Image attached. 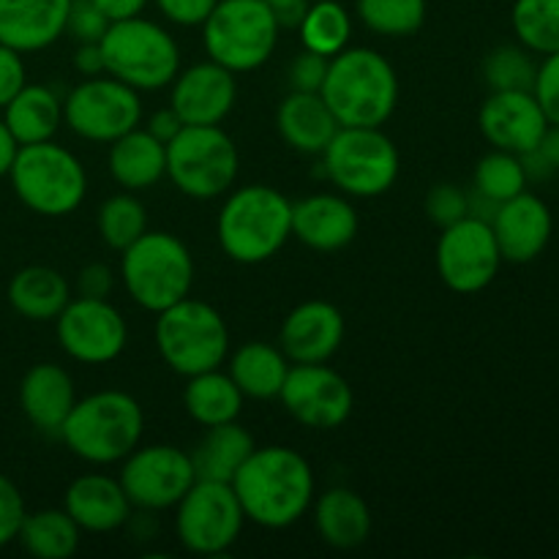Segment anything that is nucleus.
Masks as SVG:
<instances>
[{"instance_id": "52", "label": "nucleus", "mask_w": 559, "mask_h": 559, "mask_svg": "<svg viewBox=\"0 0 559 559\" xmlns=\"http://www.w3.org/2000/svg\"><path fill=\"white\" fill-rule=\"evenodd\" d=\"M93 3L104 11L109 22H118L129 20V16H140L145 11L147 0H93Z\"/></svg>"}, {"instance_id": "7", "label": "nucleus", "mask_w": 559, "mask_h": 559, "mask_svg": "<svg viewBox=\"0 0 559 559\" xmlns=\"http://www.w3.org/2000/svg\"><path fill=\"white\" fill-rule=\"evenodd\" d=\"M104 74L126 82L134 91H162L180 71V47L167 27L145 16L109 22L98 41Z\"/></svg>"}, {"instance_id": "48", "label": "nucleus", "mask_w": 559, "mask_h": 559, "mask_svg": "<svg viewBox=\"0 0 559 559\" xmlns=\"http://www.w3.org/2000/svg\"><path fill=\"white\" fill-rule=\"evenodd\" d=\"M112 284H115V273L112 267H107L104 262H91L80 271L76 276V289L80 295L85 298H107L112 293Z\"/></svg>"}, {"instance_id": "42", "label": "nucleus", "mask_w": 559, "mask_h": 559, "mask_svg": "<svg viewBox=\"0 0 559 559\" xmlns=\"http://www.w3.org/2000/svg\"><path fill=\"white\" fill-rule=\"evenodd\" d=\"M107 27L109 20L93 0H71L69 16H66V33L76 44H98Z\"/></svg>"}, {"instance_id": "13", "label": "nucleus", "mask_w": 559, "mask_h": 559, "mask_svg": "<svg viewBox=\"0 0 559 559\" xmlns=\"http://www.w3.org/2000/svg\"><path fill=\"white\" fill-rule=\"evenodd\" d=\"M63 123L80 140L109 145L142 123L140 91L109 74L85 76L63 98Z\"/></svg>"}, {"instance_id": "47", "label": "nucleus", "mask_w": 559, "mask_h": 559, "mask_svg": "<svg viewBox=\"0 0 559 559\" xmlns=\"http://www.w3.org/2000/svg\"><path fill=\"white\" fill-rule=\"evenodd\" d=\"M216 3L218 0H156L158 11H162L169 22L183 27L202 25Z\"/></svg>"}, {"instance_id": "31", "label": "nucleus", "mask_w": 559, "mask_h": 559, "mask_svg": "<svg viewBox=\"0 0 559 559\" xmlns=\"http://www.w3.org/2000/svg\"><path fill=\"white\" fill-rule=\"evenodd\" d=\"M254 437L249 429L229 420V424L211 426L205 431L194 451L189 453L194 464L197 480H218V484H233L238 469L243 467L246 459L254 453Z\"/></svg>"}, {"instance_id": "19", "label": "nucleus", "mask_w": 559, "mask_h": 559, "mask_svg": "<svg viewBox=\"0 0 559 559\" xmlns=\"http://www.w3.org/2000/svg\"><path fill=\"white\" fill-rule=\"evenodd\" d=\"M478 126L491 147L522 156L538 147L549 118L533 91H491L478 112Z\"/></svg>"}, {"instance_id": "27", "label": "nucleus", "mask_w": 559, "mask_h": 559, "mask_svg": "<svg viewBox=\"0 0 559 559\" xmlns=\"http://www.w3.org/2000/svg\"><path fill=\"white\" fill-rule=\"evenodd\" d=\"M109 175L126 191L153 189L167 175V145L147 129H131L129 134L109 142Z\"/></svg>"}, {"instance_id": "30", "label": "nucleus", "mask_w": 559, "mask_h": 559, "mask_svg": "<svg viewBox=\"0 0 559 559\" xmlns=\"http://www.w3.org/2000/svg\"><path fill=\"white\" fill-rule=\"evenodd\" d=\"M11 309L20 317L33 322L58 320L60 311L71 300V287L55 267L47 265H27L11 276L9 289H5Z\"/></svg>"}, {"instance_id": "33", "label": "nucleus", "mask_w": 559, "mask_h": 559, "mask_svg": "<svg viewBox=\"0 0 559 559\" xmlns=\"http://www.w3.org/2000/svg\"><path fill=\"white\" fill-rule=\"evenodd\" d=\"M186 380L189 382L183 388V407L194 424L211 429V426L238 420V415L243 413L246 396L227 371L211 369L186 377Z\"/></svg>"}, {"instance_id": "15", "label": "nucleus", "mask_w": 559, "mask_h": 559, "mask_svg": "<svg viewBox=\"0 0 559 559\" xmlns=\"http://www.w3.org/2000/svg\"><path fill=\"white\" fill-rule=\"evenodd\" d=\"M502 265L500 246L489 222L464 216L442 227L437 243V273L442 284L459 295H475L489 287Z\"/></svg>"}, {"instance_id": "10", "label": "nucleus", "mask_w": 559, "mask_h": 559, "mask_svg": "<svg viewBox=\"0 0 559 559\" xmlns=\"http://www.w3.org/2000/svg\"><path fill=\"white\" fill-rule=\"evenodd\" d=\"M278 31L265 0H218L202 22V44L207 58L233 74H246L273 58Z\"/></svg>"}, {"instance_id": "29", "label": "nucleus", "mask_w": 559, "mask_h": 559, "mask_svg": "<svg viewBox=\"0 0 559 559\" xmlns=\"http://www.w3.org/2000/svg\"><path fill=\"white\" fill-rule=\"evenodd\" d=\"M289 366L293 364L276 344L246 342L227 358V374L246 399L271 402L282 393Z\"/></svg>"}, {"instance_id": "22", "label": "nucleus", "mask_w": 559, "mask_h": 559, "mask_svg": "<svg viewBox=\"0 0 559 559\" xmlns=\"http://www.w3.org/2000/svg\"><path fill=\"white\" fill-rule=\"evenodd\" d=\"M358 227V211L344 194H311L293 202V238L311 251L333 254L347 249Z\"/></svg>"}, {"instance_id": "28", "label": "nucleus", "mask_w": 559, "mask_h": 559, "mask_svg": "<svg viewBox=\"0 0 559 559\" xmlns=\"http://www.w3.org/2000/svg\"><path fill=\"white\" fill-rule=\"evenodd\" d=\"M317 535L333 549H358L371 535V511L364 497L353 489H328L311 502Z\"/></svg>"}, {"instance_id": "18", "label": "nucleus", "mask_w": 559, "mask_h": 559, "mask_svg": "<svg viewBox=\"0 0 559 559\" xmlns=\"http://www.w3.org/2000/svg\"><path fill=\"white\" fill-rule=\"evenodd\" d=\"M238 74L218 66L216 60H202L191 69L178 71L169 91V107L183 126H222L238 102Z\"/></svg>"}, {"instance_id": "26", "label": "nucleus", "mask_w": 559, "mask_h": 559, "mask_svg": "<svg viewBox=\"0 0 559 559\" xmlns=\"http://www.w3.org/2000/svg\"><path fill=\"white\" fill-rule=\"evenodd\" d=\"M276 129L293 151L320 156L338 131V120L320 93L289 91L276 109Z\"/></svg>"}, {"instance_id": "43", "label": "nucleus", "mask_w": 559, "mask_h": 559, "mask_svg": "<svg viewBox=\"0 0 559 559\" xmlns=\"http://www.w3.org/2000/svg\"><path fill=\"white\" fill-rule=\"evenodd\" d=\"M25 513L27 508L22 491L16 489L14 480L0 473V549L14 544L22 522H25Z\"/></svg>"}, {"instance_id": "14", "label": "nucleus", "mask_w": 559, "mask_h": 559, "mask_svg": "<svg viewBox=\"0 0 559 559\" xmlns=\"http://www.w3.org/2000/svg\"><path fill=\"white\" fill-rule=\"evenodd\" d=\"M120 486L131 506L156 513L175 508L194 486L197 473L189 451L175 445H136L120 462Z\"/></svg>"}, {"instance_id": "1", "label": "nucleus", "mask_w": 559, "mask_h": 559, "mask_svg": "<svg viewBox=\"0 0 559 559\" xmlns=\"http://www.w3.org/2000/svg\"><path fill=\"white\" fill-rule=\"evenodd\" d=\"M246 522L265 530H287L309 513L314 502V469L295 448H254L233 478Z\"/></svg>"}, {"instance_id": "4", "label": "nucleus", "mask_w": 559, "mask_h": 559, "mask_svg": "<svg viewBox=\"0 0 559 559\" xmlns=\"http://www.w3.org/2000/svg\"><path fill=\"white\" fill-rule=\"evenodd\" d=\"M145 413L126 391H98L76 399L60 426V440L87 464H120L142 442Z\"/></svg>"}, {"instance_id": "11", "label": "nucleus", "mask_w": 559, "mask_h": 559, "mask_svg": "<svg viewBox=\"0 0 559 559\" xmlns=\"http://www.w3.org/2000/svg\"><path fill=\"white\" fill-rule=\"evenodd\" d=\"M238 173V145L222 126H183L167 142V178L191 200L229 194Z\"/></svg>"}, {"instance_id": "23", "label": "nucleus", "mask_w": 559, "mask_h": 559, "mask_svg": "<svg viewBox=\"0 0 559 559\" xmlns=\"http://www.w3.org/2000/svg\"><path fill=\"white\" fill-rule=\"evenodd\" d=\"M131 500L118 478L91 473L71 480L63 497V511L82 533H115L131 522Z\"/></svg>"}, {"instance_id": "34", "label": "nucleus", "mask_w": 559, "mask_h": 559, "mask_svg": "<svg viewBox=\"0 0 559 559\" xmlns=\"http://www.w3.org/2000/svg\"><path fill=\"white\" fill-rule=\"evenodd\" d=\"M82 530L63 508H44L25 513L16 540L27 555L38 559H69L80 549Z\"/></svg>"}, {"instance_id": "41", "label": "nucleus", "mask_w": 559, "mask_h": 559, "mask_svg": "<svg viewBox=\"0 0 559 559\" xmlns=\"http://www.w3.org/2000/svg\"><path fill=\"white\" fill-rule=\"evenodd\" d=\"M426 216L437 227H448L467 216V191L456 183H437L426 194Z\"/></svg>"}, {"instance_id": "9", "label": "nucleus", "mask_w": 559, "mask_h": 559, "mask_svg": "<svg viewBox=\"0 0 559 559\" xmlns=\"http://www.w3.org/2000/svg\"><path fill=\"white\" fill-rule=\"evenodd\" d=\"M156 317L158 355L175 374L194 377L227 364L229 328L211 304L189 295Z\"/></svg>"}, {"instance_id": "36", "label": "nucleus", "mask_w": 559, "mask_h": 559, "mask_svg": "<svg viewBox=\"0 0 559 559\" xmlns=\"http://www.w3.org/2000/svg\"><path fill=\"white\" fill-rule=\"evenodd\" d=\"M511 25L519 44L533 55L559 52V0H516Z\"/></svg>"}, {"instance_id": "25", "label": "nucleus", "mask_w": 559, "mask_h": 559, "mask_svg": "<svg viewBox=\"0 0 559 559\" xmlns=\"http://www.w3.org/2000/svg\"><path fill=\"white\" fill-rule=\"evenodd\" d=\"M76 402L74 380L58 364H36L25 371L20 382V407L27 424L41 435H60V426L69 418Z\"/></svg>"}, {"instance_id": "39", "label": "nucleus", "mask_w": 559, "mask_h": 559, "mask_svg": "<svg viewBox=\"0 0 559 559\" xmlns=\"http://www.w3.org/2000/svg\"><path fill=\"white\" fill-rule=\"evenodd\" d=\"M473 189L495 202H506L527 191V175H524L522 158L516 153L497 151L495 147L475 167Z\"/></svg>"}, {"instance_id": "50", "label": "nucleus", "mask_w": 559, "mask_h": 559, "mask_svg": "<svg viewBox=\"0 0 559 559\" xmlns=\"http://www.w3.org/2000/svg\"><path fill=\"white\" fill-rule=\"evenodd\" d=\"M265 5L276 16L278 27H298L311 0H265Z\"/></svg>"}, {"instance_id": "35", "label": "nucleus", "mask_w": 559, "mask_h": 559, "mask_svg": "<svg viewBox=\"0 0 559 559\" xmlns=\"http://www.w3.org/2000/svg\"><path fill=\"white\" fill-rule=\"evenodd\" d=\"M298 31L304 49H311V52L322 55V58H333V55L349 47L353 16H349V11L338 0H317V3L306 9Z\"/></svg>"}, {"instance_id": "24", "label": "nucleus", "mask_w": 559, "mask_h": 559, "mask_svg": "<svg viewBox=\"0 0 559 559\" xmlns=\"http://www.w3.org/2000/svg\"><path fill=\"white\" fill-rule=\"evenodd\" d=\"M71 0H0V44L41 52L66 33Z\"/></svg>"}, {"instance_id": "53", "label": "nucleus", "mask_w": 559, "mask_h": 559, "mask_svg": "<svg viewBox=\"0 0 559 559\" xmlns=\"http://www.w3.org/2000/svg\"><path fill=\"white\" fill-rule=\"evenodd\" d=\"M16 151H20V142L14 140V134L9 131L5 120L0 118V178H9V169L14 164Z\"/></svg>"}, {"instance_id": "17", "label": "nucleus", "mask_w": 559, "mask_h": 559, "mask_svg": "<svg viewBox=\"0 0 559 559\" xmlns=\"http://www.w3.org/2000/svg\"><path fill=\"white\" fill-rule=\"evenodd\" d=\"M278 399L300 426L314 431L338 429L347 424L355 407L349 382L328 364L289 366Z\"/></svg>"}, {"instance_id": "51", "label": "nucleus", "mask_w": 559, "mask_h": 559, "mask_svg": "<svg viewBox=\"0 0 559 559\" xmlns=\"http://www.w3.org/2000/svg\"><path fill=\"white\" fill-rule=\"evenodd\" d=\"M74 69L82 76H98L104 74V55L98 44H76L74 52Z\"/></svg>"}, {"instance_id": "37", "label": "nucleus", "mask_w": 559, "mask_h": 559, "mask_svg": "<svg viewBox=\"0 0 559 559\" xmlns=\"http://www.w3.org/2000/svg\"><path fill=\"white\" fill-rule=\"evenodd\" d=\"M96 227L109 249L126 251L147 233V211L131 191H123L102 202L96 213Z\"/></svg>"}, {"instance_id": "2", "label": "nucleus", "mask_w": 559, "mask_h": 559, "mask_svg": "<svg viewBox=\"0 0 559 559\" xmlns=\"http://www.w3.org/2000/svg\"><path fill=\"white\" fill-rule=\"evenodd\" d=\"M320 96L338 126H385L399 104L396 69L377 49L347 47L328 60Z\"/></svg>"}, {"instance_id": "21", "label": "nucleus", "mask_w": 559, "mask_h": 559, "mask_svg": "<svg viewBox=\"0 0 559 559\" xmlns=\"http://www.w3.org/2000/svg\"><path fill=\"white\" fill-rule=\"evenodd\" d=\"M344 314L328 300H304L282 322L278 347L289 364H328L344 344Z\"/></svg>"}, {"instance_id": "49", "label": "nucleus", "mask_w": 559, "mask_h": 559, "mask_svg": "<svg viewBox=\"0 0 559 559\" xmlns=\"http://www.w3.org/2000/svg\"><path fill=\"white\" fill-rule=\"evenodd\" d=\"M145 129L151 131L158 142H164V145H167V142L175 140V136H178V131L183 129V120L175 115L173 107H167V109H158V112H153L151 118H147Z\"/></svg>"}, {"instance_id": "44", "label": "nucleus", "mask_w": 559, "mask_h": 559, "mask_svg": "<svg viewBox=\"0 0 559 559\" xmlns=\"http://www.w3.org/2000/svg\"><path fill=\"white\" fill-rule=\"evenodd\" d=\"M328 60L331 58H322V55L311 52V49H300L287 69L289 91L320 93L322 82H325V74H328Z\"/></svg>"}, {"instance_id": "46", "label": "nucleus", "mask_w": 559, "mask_h": 559, "mask_svg": "<svg viewBox=\"0 0 559 559\" xmlns=\"http://www.w3.org/2000/svg\"><path fill=\"white\" fill-rule=\"evenodd\" d=\"M27 85V71L22 52L0 44V109Z\"/></svg>"}, {"instance_id": "45", "label": "nucleus", "mask_w": 559, "mask_h": 559, "mask_svg": "<svg viewBox=\"0 0 559 559\" xmlns=\"http://www.w3.org/2000/svg\"><path fill=\"white\" fill-rule=\"evenodd\" d=\"M533 93L540 107H544L549 123L559 126V52L546 55L544 63H538Z\"/></svg>"}, {"instance_id": "40", "label": "nucleus", "mask_w": 559, "mask_h": 559, "mask_svg": "<svg viewBox=\"0 0 559 559\" xmlns=\"http://www.w3.org/2000/svg\"><path fill=\"white\" fill-rule=\"evenodd\" d=\"M538 63L522 44H502L484 60V80L491 91H533Z\"/></svg>"}, {"instance_id": "3", "label": "nucleus", "mask_w": 559, "mask_h": 559, "mask_svg": "<svg viewBox=\"0 0 559 559\" xmlns=\"http://www.w3.org/2000/svg\"><path fill=\"white\" fill-rule=\"evenodd\" d=\"M218 246L238 265L273 260L293 238V202L265 183L229 191L216 218Z\"/></svg>"}, {"instance_id": "32", "label": "nucleus", "mask_w": 559, "mask_h": 559, "mask_svg": "<svg viewBox=\"0 0 559 559\" xmlns=\"http://www.w3.org/2000/svg\"><path fill=\"white\" fill-rule=\"evenodd\" d=\"M3 120L20 145L47 142L63 126V98L49 85L27 82L3 107Z\"/></svg>"}, {"instance_id": "16", "label": "nucleus", "mask_w": 559, "mask_h": 559, "mask_svg": "<svg viewBox=\"0 0 559 559\" xmlns=\"http://www.w3.org/2000/svg\"><path fill=\"white\" fill-rule=\"evenodd\" d=\"M55 322L60 349L76 364H112L129 344V325L107 298H71Z\"/></svg>"}, {"instance_id": "20", "label": "nucleus", "mask_w": 559, "mask_h": 559, "mask_svg": "<svg viewBox=\"0 0 559 559\" xmlns=\"http://www.w3.org/2000/svg\"><path fill=\"white\" fill-rule=\"evenodd\" d=\"M491 233L500 246L502 262L527 265V262L538 260L549 246L555 218H551L549 205L538 194L522 191V194L500 202L495 218H491Z\"/></svg>"}, {"instance_id": "5", "label": "nucleus", "mask_w": 559, "mask_h": 559, "mask_svg": "<svg viewBox=\"0 0 559 559\" xmlns=\"http://www.w3.org/2000/svg\"><path fill=\"white\" fill-rule=\"evenodd\" d=\"M120 254V278L140 309L158 314L191 295L194 257L175 235L147 229Z\"/></svg>"}, {"instance_id": "38", "label": "nucleus", "mask_w": 559, "mask_h": 559, "mask_svg": "<svg viewBox=\"0 0 559 559\" xmlns=\"http://www.w3.org/2000/svg\"><path fill=\"white\" fill-rule=\"evenodd\" d=\"M358 20L388 38L413 36L426 22V0H355Z\"/></svg>"}, {"instance_id": "12", "label": "nucleus", "mask_w": 559, "mask_h": 559, "mask_svg": "<svg viewBox=\"0 0 559 559\" xmlns=\"http://www.w3.org/2000/svg\"><path fill=\"white\" fill-rule=\"evenodd\" d=\"M246 513L233 484L194 480L175 506V533L191 555L216 557L233 549L243 533Z\"/></svg>"}, {"instance_id": "6", "label": "nucleus", "mask_w": 559, "mask_h": 559, "mask_svg": "<svg viewBox=\"0 0 559 559\" xmlns=\"http://www.w3.org/2000/svg\"><path fill=\"white\" fill-rule=\"evenodd\" d=\"M11 189L27 211L47 218L74 213L87 194V173L69 147L55 140L20 145L9 169Z\"/></svg>"}, {"instance_id": "8", "label": "nucleus", "mask_w": 559, "mask_h": 559, "mask_svg": "<svg viewBox=\"0 0 559 559\" xmlns=\"http://www.w3.org/2000/svg\"><path fill=\"white\" fill-rule=\"evenodd\" d=\"M322 156V173L344 197H382L402 169L399 147L382 126H338Z\"/></svg>"}, {"instance_id": "54", "label": "nucleus", "mask_w": 559, "mask_h": 559, "mask_svg": "<svg viewBox=\"0 0 559 559\" xmlns=\"http://www.w3.org/2000/svg\"><path fill=\"white\" fill-rule=\"evenodd\" d=\"M538 151H540V156H544L546 162L555 167V173H559V126L549 123V129H546L544 136H540Z\"/></svg>"}]
</instances>
